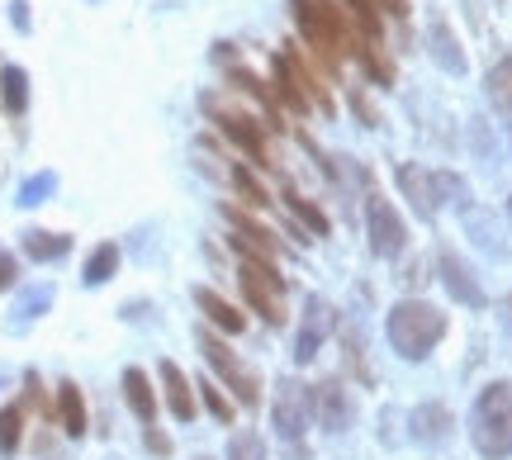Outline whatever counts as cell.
Segmentation results:
<instances>
[{"mask_svg":"<svg viewBox=\"0 0 512 460\" xmlns=\"http://www.w3.org/2000/svg\"><path fill=\"white\" fill-rule=\"evenodd\" d=\"M53 171H38V176H29V181L19 185V204H43V195H53Z\"/></svg>","mask_w":512,"mask_h":460,"instance_id":"obj_29","label":"cell"},{"mask_svg":"<svg viewBox=\"0 0 512 460\" xmlns=\"http://www.w3.org/2000/svg\"><path fill=\"white\" fill-rule=\"evenodd\" d=\"M233 252L242 257L238 285H242V295H247V304H252V313H261L271 328H280L285 323V276L275 271L271 257H261L256 247H247L238 233H233Z\"/></svg>","mask_w":512,"mask_h":460,"instance_id":"obj_3","label":"cell"},{"mask_svg":"<svg viewBox=\"0 0 512 460\" xmlns=\"http://www.w3.org/2000/svg\"><path fill=\"white\" fill-rule=\"evenodd\" d=\"M15 24L19 29H29V5H24V0H15Z\"/></svg>","mask_w":512,"mask_h":460,"instance_id":"obj_38","label":"cell"},{"mask_svg":"<svg viewBox=\"0 0 512 460\" xmlns=\"http://www.w3.org/2000/svg\"><path fill=\"white\" fill-rule=\"evenodd\" d=\"M0 100H5L10 114H24V105H29V76H24V67H5L0 72Z\"/></svg>","mask_w":512,"mask_h":460,"instance_id":"obj_23","label":"cell"},{"mask_svg":"<svg viewBox=\"0 0 512 460\" xmlns=\"http://www.w3.org/2000/svg\"><path fill=\"white\" fill-rule=\"evenodd\" d=\"M437 271H441V285L451 290V299H456V304H465V309H484V304H489V295H484L479 276L456 257V252H451V247H441V252H437Z\"/></svg>","mask_w":512,"mask_h":460,"instance_id":"obj_11","label":"cell"},{"mask_svg":"<svg viewBox=\"0 0 512 460\" xmlns=\"http://www.w3.org/2000/svg\"><path fill=\"white\" fill-rule=\"evenodd\" d=\"M280 200H285V209H290V214H294V219H299V223H304L309 233H318V238H328V233H332L328 214H323V209H318V204H313V200H304L299 190H290V185H285V195H280Z\"/></svg>","mask_w":512,"mask_h":460,"instance_id":"obj_21","label":"cell"},{"mask_svg":"<svg viewBox=\"0 0 512 460\" xmlns=\"http://www.w3.org/2000/svg\"><path fill=\"white\" fill-rule=\"evenodd\" d=\"M19 442H24V408L10 404L0 408V456H15Z\"/></svg>","mask_w":512,"mask_h":460,"instance_id":"obj_25","label":"cell"},{"mask_svg":"<svg viewBox=\"0 0 512 460\" xmlns=\"http://www.w3.org/2000/svg\"><path fill=\"white\" fill-rule=\"evenodd\" d=\"M48 299H53V295H48V290H34V295H24V304H19V313H29V318H34L38 309H48Z\"/></svg>","mask_w":512,"mask_h":460,"instance_id":"obj_33","label":"cell"},{"mask_svg":"<svg viewBox=\"0 0 512 460\" xmlns=\"http://www.w3.org/2000/svg\"><path fill=\"white\" fill-rule=\"evenodd\" d=\"M57 418H62V432L67 437H86V399H81V389L72 380H62L57 385Z\"/></svg>","mask_w":512,"mask_h":460,"instance_id":"obj_15","label":"cell"},{"mask_svg":"<svg viewBox=\"0 0 512 460\" xmlns=\"http://www.w3.org/2000/svg\"><path fill=\"white\" fill-rule=\"evenodd\" d=\"M313 413H318V423L328 427L332 437L351 432V423H356V404H351V389L342 385V380H318V385H313Z\"/></svg>","mask_w":512,"mask_h":460,"instance_id":"obj_10","label":"cell"},{"mask_svg":"<svg viewBox=\"0 0 512 460\" xmlns=\"http://www.w3.org/2000/svg\"><path fill=\"white\" fill-rule=\"evenodd\" d=\"M275 105H285L290 114H309V95L299 91L290 57H275Z\"/></svg>","mask_w":512,"mask_h":460,"instance_id":"obj_19","label":"cell"},{"mask_svg":"<svg viewBox=\"0 0 512 460\" xmlns=\"http://www.w3.org/2000/svg\"><path fill=\"white\" fill-rule=\"evenodd\" d=\"M489 100H494V110L503 114V119H512V53L498 57L494 67H489Z\"/></svg>","mask_w":512,"mask_h":460,"instance_id":"obj_22","label":"cell"},{"mask_svg":"<svg viewBox=\"0 0 512 460\" xmlns=\"http://www.w3.org/2000/svg\"><path fill=\"white\" fill-rule=\"evenodd\" d=\"M114 266H119V247H114V242H100V247H95L91 252V261H86V285H105V280L114 276Z\"/></svg>","mask_w":512,"mask_h":460,"instance_id":"obj_24","label":"cell"},{"mask_svg":"<svg viewBox=\"0 0 512 460\" xmlns=\"http://www.w3.org/2000/svg\"><path fill=\"white\" fill-rule=\"evenodd\" d=\"M233 185H238V195H242V200H247V204H252V209H261V204H271V195H266V185H261V181H256V176H252V166H233Z\"/></svg>","mask_w":512,"mask_h":460,"instance_id":"obj_27","label":"cell"},{"mask_svg":"<svg viewBox=\"0 0 512 460\" xmlns=\"http://www.w3.org/2000/svg\"><path fill=\"white\" fill-rule=\"evenodd\" d=\"M508 219H512V195H508Z\"/></svg>","mask_w":512,"mask_h":460,"instance_id":"obj_39","label":"cell"},{"mask_svg":"<svg viewBox=\"0 0 512 460\" xmlns=\"http://www.w3.org/2000/svg\"><path fill=\"white\" fill-rule=\"evenodd\" d=\"M195 304H200V313H204V318H209V323H214L219 332H242V328H247V318H242V313L233 309L228 299L214 295L209 285H200V290H195Z\"/></svg>","mask_w":512,"mask_h":460,"instance_id":"obj_17","label":"cell"},{"mask_svg":"<svg viewBox=\"0 0 512 460\" xmlns=\"http://www.w3.org/2000/svg\"><path fill=\"white\" fill-rule=\"evenodd\" d=\"M290 10H294L299 34L309 38V48L328 62V72H332L342 62V53L351 48V29L342 24V10H332L328 0H290Z\"/></svg>","mask_w":512,"mask_h":460,"instance_id":"obj_4","label":"cell"},{"mask_svg":"<svg viewBox=\"0 0 512 460\" xmlns=\"http://www.w3.org/2000/svg\"><path fill=\"white\" fill-rule=\"evenodd\" d=\"M200 394H204V408H209L219 423H233V404L219 394V385H214V380H200Z\"/></svg>","mask_w":512,"mask_h":460,"instance_id":"obj_30","label":"cell"},{"mask_svg":"<svg viewBox=\"0 0 512 460\" xmlns=\"http://www.w3.org/2000/svg\"><path fill=\"white\" fill-rule=\"evenodd\" d=\"M124 399H128V408L138 413V423L152 427V418H157V394H152V385H147V375L138 366L124 370Z\"/></svg>","mask_w":512,"mask_h":460,"instance_id":"obj_18","label":"cell"},{"mask_svg":"<svg viewBox=\"0 0 512 460\" xmlns=\"http://www.w3.org/2000/svg\"><path fill=\"white\" fill-rule=\"evenodd\" d=\"M162 389H166V408L181 423H190L195 418V389H190V380H185V370L176 361H162Z\"/></svg>","mask_w":512,"mask_h":460,"instance_id":"obj_14","label":"cell"},{"mask_svg":"<svg viewBox=\"0 0 512 460\" xmlns=\"http://www.w3.org/2000/svg\"><path fill=\"white\" fill-rule=\"evenodd\" d=\"M195 342H200L204 361L214 366V375L223 380V389H233V394H238V404H247V408L261 404V380H256V370L247 366V361H238V351L228 347V342H219L209 328L195 332Z\"/></svg>","mask_w":512,"mask_h":460,"instance_id":"obj_5","label":"cell"},{"mask_svg":"<svg viewBox=\"0 0 512 460\" xmlns=\"http://www.w3.org/2000/svg\"><path fill=\"white\" fill-rule=\"evenodd\" d=\"M204 110L219 119L223 138H228V143H233L242 157H252L256 166H271V143H266V129L256 124L252 114L233 110V105H223V100H214V95H204Z\"/></svg>","mask_w":512,"mask_h":460,"instance_id":"obj_6","label":"cell"},{"mask_svg":"<svg viewBox=\"0 0 512 460\" xmlns=\"http://www.w3.org/2000/svg\"><path fill=\"white\" fill-rule=\"evenodd\" d=\"M366 238H370V252L375 257H403L408 252V228H403L399 209L370 190L366 200Z\"/></svg>","mask_w":512,"mask_h":460,"instance_id":"obj_8","label":"cell"},{"mask_svg":"<svg viewBox=\"0 0 512 460\" xmlns=\"http://www.w3.org/2000/svg\"><path fill=\"white\" fill-rule=\"evenodd\" d=\"M470 442L484 460L512 456V380H494L479 389L475 408H470Z\"/></svg>","mask_w":512,"mask_h":460,"instance_id":"obj_2","label":"cell"},{"mask_svg":"<svg viewBox=\"0 0 512 460\" xmlns=\"http://www.w3.org/2000/svg\"><path fill=\"white\" fill-rule=\"evenodd\" d=\"M309 413H313V389L304 380H290V375H280L275 380V432L285 437V446L304 442V432H309Z\"/></svg>","mask_w":512,"mask_h":460,"instance_id":"obj_7","label":"cell"},{"mask_svg":"<svg viewBox=\"0 0 512 460\" xmlns=\"http://www.w3.org/2000/svg\"><path fill=\"white\" fill-rule=\"evenodd\" d=\"M147 451H152V456H171V442H166V432L147 427Z\"/></svg>","mask_w":512,"mask_h":460,"instance_id":"obj_34","label":"cell"},{"mask_svg":"<svg viewBox=\"0 0 512 460\" xmlns=\"http://www.w3.org/2000/svg\"><path fill=\"white\" fill-rule=\"evenodd\" d=\"M15 276H19L15 257H10V252H0V290H10V285H15Z\"/></svg>","mask_w":512,"mask_h":460,"instance_id":"obj_32","label":"cell"},{"mask_svg":"<svg viewBox=\"0 0 512 460\" xmlns=\"http://www.w3.org/2000/svg\"><path fill=\"white\" fill-rule=\"evenodd\" d=\"M24 252L34 261H62L72 252V238L67 233H48V228H29L24 233Z\"/></svg>","mask_w":512,"mask_h":460,"instance_id":"obj_20","label":"cell"},{"mask_svg":"<svg viewBox=\"0 0 512 460\" xmlns=\"http://www.w3.org/2000/svg\"><path fill=\"white\" fill-rule=\"evenodd\" d=\"M195 460H209V456H195Z\"/></svg>","mask_w":512,"mask_h":460,"instance_id":"obj_40","label":"cell"},{"mask_svg":"<svg viewBox=\"0 0 512 460\" xmlns=\"http://www.w3.org/2000/svg\"><path fill=\"white\" fill-rule=\"evenodd\" d=\"M399 185L408 204H413V214L418 219H437V190H432V171H422V166H399Z\"/></svg>","mask_w":512,"mask_h":460,"instance_id":"obj_13","label":"cell"},{"mask_svg":"<svg viewBox=\"0 0 512 460\" xmlns=\"http://www.w3.org/2000/svg\"><path fill=\"white\" fill-rule=\"evenodd\" d=\"M427 43H432V57H437V67L441 72H451V76H465V53H460V43L456 34H451V24H432L427 29Z\"/></svg>","mask_w":512,"mask_h":460,"instance_id":"obj_16","label":"cell"},{"mask_svg":"<svg viewBox=\"0 0 512 460\" xmlns=\"http://www.w3.org/2000/svg\"><path fill=\"white\" fill-rule=\"evenodd\" d=\"M228 460H271V456H266V442H261L256 432H233V442H228Z\"/></svg>","mask_w":512,"mask_h":460,"instance_id":"obj_28","label":"cell"},{"mask_svg":"<svg viewBox=\"0 0 512 460\" xmlns=\"http://www.w3.org/2000/svg\"><path fill=\"white\" fill-rule=\"evenodd\" d=\"M451 427H456V418H451V408L446 404H418L413 413H408V437H413L418 446L451 442Z\"/></svg>","mask_w":512,"mask_h":460,"instance_id":"obj_12","label":"cell"},{"mask_svg":"<svg viewBox=\"0 0 512 460\" xmlns=\"http://www.w3.org/2000/svg\"><path fill=\"white\" fill-rule=\"evenodd\" d=\"M498 323H503V332H508V342H512V295L498 304Z\"/></svg>","mask_w":512,"mask_h":460,"instance_id":"obj_35","label":"cell"},{"mask_svg":"<svg viewBox=\"0 0 512 460\" xmlns=\"http://www.w3.org/2000/svg\"><path fill=\"white\" fill-rule=\"evenodd\" d=\"M465 228H470V233H475V242H484V252H489V257H503V242H498V228H494V219H489V214H484V209H465Z\"/></svg>","mask_w":512,"mask_h":460,"instance_id":"obj_26","label":"cell"},{"mask_svg":"<svg viewBox=\"0 0 512 460\" xmlns=\"http://www.w3.org/2000/svg\"><path fill=\"white\" fill-rule=\"evenodd\" d=\"M351 15L361 19V29H366V38H380V5L375 0H347Z\"/></svg>","mask_w":512,"mask_h":460,"instance_id":"obj_31","label":"cell"},{"mask_svg":"<svg viewBox=\"0 0 512 460\" xmlns=\"http://www.w3.org/2000/svg\"><path fill=\"white\" fill-rule=\"evenodd\" d=\"M337 328V309H332L323 295H309L304 299V323H299V337H294V361L299 366H309L313 356L323 351V342L332 337Z\"/></svg>","mask_w":512,"mask_h":460,"instance_id":"obj_9","label":"cell"},{"mask_svg":"<svg viewBox=\"0 0 512 460\" xmlns=\"http://www.w3.org/2000/svg\"><path fill=\"white\" fill-rule=\"evenodd\" d=\"M375 5H380V10H389V15H408V0H375Z\"/></svg>","mask_w":512,"mask_h":460,"instance_id":"obj_37","label":"cell"},{"mask_svg":"<svg viewBox=\"0 0 512 460\" xmlns=\"http://www.w3.org/2000/svg\"><path fill=\"white\" fill-rule=\"evenodd\" d=\"M351 110L361 114L366 124H375V110H370V105H366V95H351Z\"/></svg>","mask_w":512,"mask_h":460,"instance_id":"obj_36","label":"cell"},{"mask_svg":"<svg viewBox=\"0 0 512 460\" xmlns=\"http://www.w3.org/2000/svg\"><path fill=\"white\" fill-rule=\"evenodd\" d=\"M384 332H389V342H394L403 361H427L432 347L446 337V313L437 304H427V299H399L389 309Z\"/></svg>","mask_w":512,"mask_h":460,"instance_id":"obj_1","label":"cell"}]
</instances>
